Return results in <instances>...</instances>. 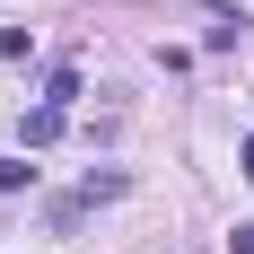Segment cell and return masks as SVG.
<instances>
[{"instance_id":"cell-4","label":"cell","mask_w":254,"mask_h":254,"mask_svg":"<svg viewBox=\"0 0 254 254\" xmlns=\"http://www.w3.org/2000/svg\"><path fill=\"white\" fill-rule=\"evenodd\" d=\"M237 158H246V184H254V131H246V149H237Z\"/></svg>"},{"instance_id":"cell-1","label":"cell","mask_w":254,"mask_h":254,"mask_svg":"<svg viewBox=\"0 0 254 254\" xmlns=\"http://www.w3.org/2000/svg\"><path fill=\"white\" fill-rule=\"evenodd\" d=\"M18 140H26V149H53V140H62V105H35V114H18Z\"/></svg>"},{"instance_id":"cell-2","label":"cell","mask_w":254,"mask_h":254,"mask_svg":"<svg viewBox=\"0 0 254 254\" xmlns=\"http://www.w3.org/2000/svg\"><path fill=\"white\" fill-rule=\"evenodd\" d=\"M26 44H35L26 26H0V62H26Z\"/></svg>"},{"instance_id":"cell-3","label":"cell","mask_w":254,"mask_h":254,"mask_svg":"<svg viewBox=\"0 0 254 254\" xmlns=\"http://www.w3.org/2000/svg\"><path fill=\"white\" fill-rule=\"evenodd\" d=\"M18 184H35V167L26 158H0V193H18Z\"/></svg>"}]
</instances>
